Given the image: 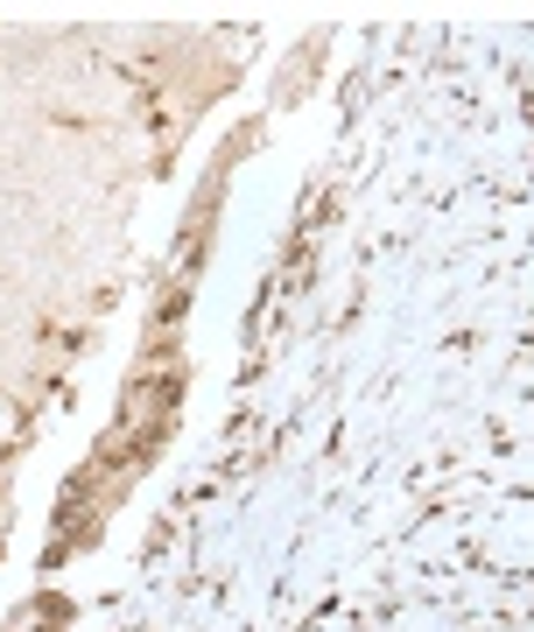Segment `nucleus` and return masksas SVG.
Returning <instances> with one entry per match:
<instances>
[{"label": "nucleus", "instance_id": "nucleus-1", "mask_svg": "<svg viewBox=\"0 0 534 632\" xmlns=\"http://www.w3.org/2000/svg\"><path fill=\"white\" fill-rule=\"evenodd\" d=\"M184 309H190V282H176L169 296H162V309H155V324L169 330V324H176V316H184Z\"/></svg>", "mask_w": 534, "mask_h": 632}]
</instances>
